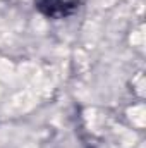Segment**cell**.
Returning <instances> with one entry per match:
<instances>
[{"mask_svg":"<svg viewBox=\"0 0 146 148\" xmlns=\"http://www.w3.org/2000/svg\"><path fill=\"white\" fill-rule=\"evenodd\" d=\"M35 5L46 17L64 19L79 9V0H35Z\"/></svg>","mask_w":146,"mask_h":148,"instance_id":"obj_1","label":"cell"}]
</instances>
